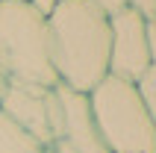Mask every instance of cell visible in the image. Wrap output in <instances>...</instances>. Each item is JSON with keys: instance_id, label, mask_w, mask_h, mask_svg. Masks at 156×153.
<instances>
[{"instance_id": "obj_4", "label": "cell", "mask_w": 156, "mask_h": 153, "mask_svg": "<svg viewBox=\"0 0 156 153\" xmlns=\"http://www.w3.org/2000/svg\"><path fill=\"white\" fill-rule=\"evenodd\" d=\"M53 100V153H109L94 124L88 94L56 85Z\"/></svg>"}, {"instance_id": "obj_12", "label": "cell", "mask_w": 156, "mask_h": 153, "mask_svg": "<svg viewBox=\"0 0 156 153\" xmlns=\"http://www.w3.org/2000/svg\"><path fill=\"white\" fill-rule=\"evenodd\" d=\"M97 9H103L106 15H115V12H121V9H127V0H91Z\"/></svg>"}, {"instance_id": "obj_1", "label": "cell", "mask_w": 156, "mask_h": 153, "mask_svg": "<svg viewBox=\"0 0 156 153\" xmlns=\"http://www.w3.org/2000/svg\"><path fill=\"white\" fill-rule=\"evenodd\" d=\"M47 41L59 85L88 94L109 76V15L91 0H59L47 18Z\"/></svg>"}, {"instance_id": "obj_3", "label": "cell", "mask_w": 156, "mask_h": 153, "mask_svg": "<svg viewBox=\"0 0 156 153\" xmlns=\"http://www.w3.org/2000/svg\"><path fill=\"white\" fill-rule=\"evenodd\" d=\"M88 103L109 153H156V127L136 83L103 76L88 91Z\"/></svg>"}, {"instance_id": "obj_8", "label": "cell", "mask_w": 156, "mask_h": 153, "mask_svg": "<svg viewBox=\"0 0 156 153\" xmlns=\"http://www.w3.org/2000/svg\"><path fill=\"white\" fill-rule=\"evenodd\" d=\"M136 88H139L141 103H144V109H147L150 121H153V127H156V65H150V68L141 74V80L136 83Z\"/></svg>"}, {"instance_id": "obj_14", "label": "cell", "mask_w": 156, "mask_h": 153, "mask_svg": "<svg viewBox=\"0 0 156 153\" xmlns=\"http://www.w3.org/2000/svg\"><path fill=\"white\" fill-rule=\"evenodd\" d=\"M44 153H53V150H50V147H44Z\"/></svg>"}, {"instance_id": "obj_5", "label": "cell", "mask_w": 156, "mask_h": 153, "mask_svg": "<svg viewBox=\"0 0 156 153\" xmlns=\"http://www.w3.org/2000/svg\"><path fill=\"white\" fill-rule=\"evenodd\" d=\"M150 68L144 18L133 9H121L109 15V76L139 83Z\"/></svg>"}, {"instance_id": "obj_11", "label": "cell", "mask_w": 156, "mask_h": 153, "mask_svg": "<svg viewBox=\"0 0 156 153\" xmlns=\"http://www.w3.org/2000/svg\"><path fill=\"white\" fill-rule=\"evenodd\" d=\"M27 3H30V6H33L41 18H50V15H53V9L59 6V0H27Z\"/></svg>"}, {"instance_id": "obj_9", "label": "cell", "mask_w": 156, "mask_h": 153, "mask_svg": "<svg viewBox=\"0 0 156 153\" xmlns=\"http://www.w3.org/2000/svg\"><path fill=\"white\" fill-rule=\"evenodd\" d=\"M127 9L139 12L144 21L147 18H156V0H127Z\"/></svg>"}, {"instance_id": "obj_2", "label": "cell", "mask_w": 156, "mask_h": 153, "mask_svg": "<svg viewBox=\"0 0 156 153\" xmlns=\"http://www.w3.org/2000/svg\"><path fill=\"white\" fill-rule=\"evenodd\" d=\"M0 71L12 83L44 88L59 85L50 65L47 18H41L27 0H0Z\"/></svg>"}, {"instance_id": "obj_13", "label": "cell", "mask_w": 156, "mask_h": 153, "mask_svg": "<svg viewBox=\"0 0 156 153\" xmlns=\"http://www.w3.org/2000/svg\"><path fill=\"white\" fill-rule=\"evenodd\" d=\"M6 83H9V80H6V74L0 71V94H3V88H6Z\"/></svg>"}, {"instance_id": "obj_6", "label": "cell", "mask_w": 156, "mask_h": 153, "mask_svg": "<svg viewBox=\"0 0 156 153\" xmlns=\"http://www.w3.org/2000/svg\"><path fill=\"white\" fill-rule=\"evenodd\" d=\"M53 88L12 80L0 94V112L44 147H50L53 141Z\"/></svg>"}, {"instance_id": "obj_10", "label": "cell", "mask_w": 156, "mask_h": 153, "mask_svg": "<svg viewBox=\"0 0 156 153\" xmlns=\"http://www.w3.org/2000/svg\"><path fill=\"white\" fill-rule=\"evenodd\" d=\"M144 35H147L150 65H156V18H147V21H144Z\"/></svg>"}, {"instance_id": "obj_7", "label": "cell", "mask_w": 156, "mask_h": 153, "mask_svg": "<svg viewBox=\"0 0 156 153\" xmlns=\"http://www.w3.org/2000/svg\"><path fill=\"white\" fill-rule=\"evenodd\" d=\"M0 153H44V144L0 112Z\"/></svg>"}]
</instances>
